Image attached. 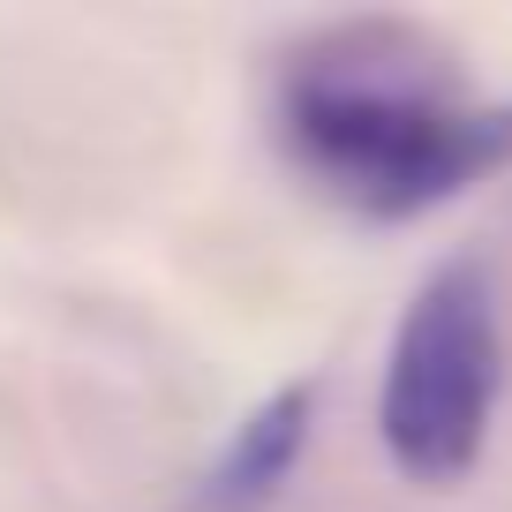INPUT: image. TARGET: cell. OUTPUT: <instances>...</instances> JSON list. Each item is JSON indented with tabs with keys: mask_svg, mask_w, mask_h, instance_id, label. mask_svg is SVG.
<instances>
[{
	"mask_svg": "<svg viewBox=\"0 0 512 512\" xmlns=\"http://www.w3.org/2000/svg\"><path fill=\"white\" fill-rule=\"evenodd\" d=\"M279 136L362 219H422L460 189L512 166V98H452L407 68L294 61L279 91Z\"/></svg>",
	"mask_w": 512,
	"mask_h": 512,
	"instance_id": "1",
	"label": "cell"
},
{
	"mask_svg": "<svg viewBox=\"0 0 512 512\" xmlns=\"http://www.w3.org/2000/svg\"><path fill=\"white\" fill-rule=\"evenodd\" d=\"M505 392V332L482 256H452L407 294L377 384L384 460L422 490H452L475 475L490 445V415Z\"/></svg>",
	"mask_w": 512,
	"mask_h": 512,
	"instance_id": "2",
	"label": "cell"
},
{
	"mask_svg": "<svg viewBox=\"0 0 512 512\" xmlns=\"http://www.w3.org/2000/svg\"><path fill=\"white\" fill-rule=\"evenodd\" d=\"M309 422H317V384H279L272 400L256 407L234 430V445L219 452V467L204 475V512H256L287 490V475L302 467Z\"/></svg>",
	"mask_w": 512,
	"mask_h": 512,
	"instance_id": "3",
	"label": "cell"
}]
</instances>
